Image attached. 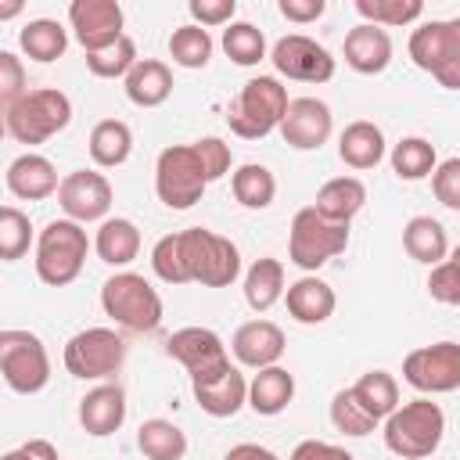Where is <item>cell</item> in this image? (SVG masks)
<instances>
[{
	"mask_svg": "<svg viewBox=\"0 0 460 460\" xmlns=\"http://www.w3.org/2000/svg\"><path fill=\"white\" fill-rule=\"evenodd\" d=\"M0 460H61V456H58V449H54L47 438H29V442H22L18 449L4 453Z\"/></svg>",
	"mask_w": 460,
	"mask_h": 460,
	"instance_id": "50",
	"label": "cell"
},
{
	"mask_svg": "<svg viewBox=\"0 0 460 460\" xmlns=\"http://www.w3.org/2000/svg\"><path fill=\"white\" fill-rule=\"evenodd\" d=\"M284 298V262L280 259H255L244 273V302L255 309V313H266L273 309L277 302Z\"/></svg>",
	"mask_w": 460,
	"mask_h": 460,
	"instance_id": "30",
	"label": "cell"
},
{
	"mask_svg": "<svg viewBox=\"0 0 460 460\" xmlns=\"http://www.w3.org/2000/svg\"><path fill=\"white\" fill-rule=\"evenodd\" d=\"M151 270L165 284L194 280L201 288H230L241 277V252L223 234H212L205 226H187L155 241Z\"/></svg>",
	"mask_w": 460,
	"mask_h": 460,
	"instance_id": "1",
	"label": "cell"
},
{
	"mask_svg": "<svg viewBox=\"0 0 460 460\" xmlns=\"http://www.w3.org/2000/svg\"><path fill=\"white\" fill-rule=\"evenodd\" d=\"M431 190L446 208L460 212V158L438 162V169L431 172Z\"/></svg>",
	"mask_w": 460,
	"mask_h": 460,
	"instance_id": "45",
	"label": "cell"
},
{
	"mask_svg": "<svg viewBox=\"0 0 460 460\" xmlns=\"http://www.w3.org/2000/svg\"><path fill=\"white\" fill-rule=\"evenodd\" d=\"M25 93H29V79H25V68H22L18 54L0 50V104L11 108Z\"/></svg>",
	"mask_w": 460,
	"mask_h": 460,
	"instance_id": "43",
	"label": "cell"
},
{
	"mask_svg": "<svg viewBox=\"0 0 460 460\" xmlns=\"http://www.w3.org/2000/svg\"><path fill=\"white\" fill-rule=\"evenodd\" d=\"M284 331L273 320H248L234 331L230 338V352L237 356L241 367L262 370V367H277V359L284 356Z\"/></svg>",
	"mask_w": 460,
	"mask_h": 460,
	"instance_id": "19",
	"label": "cell"
},
{
	"mask_svg": "<svg viewBox=\"0 0 460 460\" xmlns=\"http://www.w3.org/2000/svg\"><path fill=\"white\" fill-rule=\"evenodd\" d=\"M338 158L349 165V169H374L381 158H385V133L381 126L367 122V119H356L341 129L338 137Z\"/></svg>",
	"mask_w": 460,
	"mask_h": 460,
	"instance_id": "25",
	"label": "cell"
},
{
	"mask_svg": "<svg viewBox=\"0 0 460 460\" xmlns=\"http://www.w3.org/2000/svg\"><path fill=\"white\" fill-rule=\"evenodd\" d=\"M345 248H349V226L345 223H334V219L320 216L313 205L295 212L291 234H288V259L298 270L313 273L323 262H331L334 255H341Z\"/></svg>",
	"mask_w": 460,
	"mask_h": 460,
	"instance_id": "9",
	"label": "cell"
},
{
	"mask_svg": "<svg viewBox=\"0 0 460 460\" xmlns=\"http://www.w3.org/2000/svg\"><path fill=\"white\" fill-rule=\"evenodd\" d=\"M446 435V413L428 395L402 402L385 420V446L402 460H428Z\"/></svg>",
	"mask_w": 460,
	"mask_h": 460,
	"instance_id": "2",
	"label": "cell"
},
{
	"mask_svg": "<svg viewBox=\"0 0 460 460\" xmlns=\"http://www.w3.org/2000/svg\"><path fill=\"white\" fill-rule=\"evenodd\" d=\"M223 460H280L273 449H266V446H259V442H237V446H230L226 449V456Z\"/></svg>",
	"mask_w": 460,
	"mask_h": 460,
	"instance_id": "51",
	"label": "cell"
},
{
	"mask_svg": "<svg viewBox=\"0 0 460 460\" xmlns=\"http://www.w3.org/2000/svg\"><path fill=\"white\" fill-rule=\"evenodd\" d=\"M402 248L410 259H417L424 266H438V262H446V252H449L446 226L431 216H413L402 226Z\"/></svg>",
	"mask_w": 460,
	"mask_h": 460,
	"instance_id": "29",
	"label": "cell"
},
{
	"mask_svg": "<svg viewBox=\"0 0 460 460\" xmlns=\"http://www.w3.org/2000/svg\"><path fill=\"white\" fill-rule=\"evenodd\" d=\"M22 11V4H7V7H0V18H14Z\"/></svg>",
	"mask_w": 460,
	"mask_h": 460,
	"instance_id": "52",
	"label": "cell"
},
{
	"mask_svg": "<svg viewBox=\"0 0 460 460\" xmlns=\"http://www.w3.org/2000/svg\"><path fill=\"white\" fill-rule=\"evenodd\" d=\"M137 43L129 36L115 40L111 47L97 50V54H86V68L97 75V79H126L133 68H137Z\"/></svg>",
	"mask_w": 460,
	"mask_h": 460,
	"instance_id": "39",
	"label": "cell"
},
{
	"mask_svg": "<svg viewBox=\"0 0 460 460\" xmlns=\"http://www.w3.org/2000/svg\"><path fill=\"white\" fill-rule=\"evenodd\" d=\"M392 169L399 180H424L438 169V158H435V144L424 140V137H402L395 147H392Z\"/></svg>",
	"mask_w": 460,
	"mask_h": 460,
	"instance_id": "36",
	"label": "cell"
},
{
	"mask_svg": "<svg viewBox=\"0 0 460 460\" xmlns=\"http://www.w3.org/2000/svg\"><path fill=\"white\" fill-rule=\"evenodd\" d=\"M90 158L101 165V169H115L129 158L133 151V129L122 122V119H101L93 129H90Z\"/></svg>",
	"mask_w": 460,
	"mask_h": 460,
	"instance_id": "31",
	"label": "cell"
},
{
	"mask_svg": "<svg viewBox=\"0 0 460 460\" xmlns=\"http://www.w3.org/2000/svg\"><path fill=\"white\" fill-rule=\"evenodd\" d=\"M288 104H291V97L277 75H255L241 86V93L234 97V104L226 111L230 133H237L241 140H262L273 129H280Z\"/></svg>",
	"mask_w": 460,
	"mask_h": 460,
	"instance_id": "3",
	"label": "cell"
},
{
	"mask_svg": "<svg viewBox=\"0 0 460 460\" xmlns=\"http://www.w3.org/2000/svg\"><path fill=\"white\" fill-rule=\"evenodd\" d=\"M291 399H295V377H291V370H284L280 363L255 370V377L248 381V406H252L259 417H277V413H284Z\"/></svg>",
	"mask_w": 460,
	"mask_h": 460,
	"instance_id": "24",
	"label": "cell"
},
{
	"mask_svg": "<svg viewBox=\"0 0 460 460\" xmlns=\"http://www.w3.org/2000/svg\"><path fill=\"white\" fill-rule=\"evenodd\" d=\"M341 54H345V65H349L352 72H359V75H377V72H385L388 61H392V36H388V29H381V25L359 22L356 29L345 32Z\"/></svg>",
	"mask_w": 460,
	"mask_h": 460,
	"instance_id": "20",
	"label": "cell"
},
{
	"mask_svg": "<svg viewBox=\"0 0 460 460\" xmlns=\"http://www.w3.org/2000/svg\"><path fill=\"white\" fill-rule=\"evenodd\" d=\"M323 0H280V14L288 18V22H295V25H309V22H316L320 14H323Z\"/></svg>",
	"mask_w": 460,
	"mask_h": 460,
	"instance_id": "49",
	"label": "cell"
},
{
	"mask_svg": "<svg viewBox=\"0 0 460 460\" xmlns=\"http://www.w3.org/2000/svg\"><path fill=\"white\" fill-rule=\"evenodd\" d=\"M284 302H288V313L298 320V323H323L331 320L338 298H334V288L320 277H298L295 284H288L284 291Z\"/></svg>",
	"mask_w": 460,
	"mask_h": 460,
	"instance_id": "23",
	"label": "cell"
},
{
	"mask_svg": "<svg viewBox=\"0 0 460 460\" xmlns=\"http://www.w3.org/2000/svg\"><path fill=\"white\" fill-rule=\"evenodd\" d=\"M126 83V97L137 104V108H158L169 101L172 93V72L165 61L158 58H140L137 68L122 79Z\"/></svg>",
	"mask_w": 460,
	"mask_h": 460,
	"instance_id": "26",
	"label": "cell"
},
{
	"mask_svg": "<svg viewBox=\"0 0 460 460\" xmlns=\"http://www.w3.org/2000/svg\"><path fill=\"white\" fill-rule=\"evenodd\" d=\"M223 50H226V58L234 65L252 68V65H259L266 58V36L252 22H230L223 29Z\"/></svg>",
	"mask_w": 460,
	"mask_h": 460,
	"instance_id": "38",
	"label": "cell"
},
{
	"mask_svg": "<svg viewBox=\"0 0 460 460\" xmlns=\"http://www.w3.org/2000/svg\"><path fill=\"white\" fill-rule=\"evenodd\" d=\"M122 7L115 0H72L68 4V25L75 43L86 54H97L104 47H111L115 40H122Z\"/></svg>",
	"mask_w": 460,
	"mask_h": 460,
	"instance_id": "15",
	"label": "cell"
},
{
	"mask_svg": "<svg viewBox=\"0 0 460 460\" xmlns=\"http://www.w3.org/2000/svg\"><path fill=\"white\" fill-rule=\"evenodd\" d=\"M356 399L367 406V413L381 424L399 410V381L388 370H367L356 385H352Z\"/></svg>",
	"mask_w": 460,
	"mask_h": 460,
	"instance_id": "34",
	"label": "cell"
},
{
	"mask_svg": "<svg viewBox=\"0 0 460 460\" xmlns=\"http://www.w3.org/2000/svg\"><path fill=\"white\" fill-rule=\"evenodd\" d=\"M410 61L438 86L460 90V18L424 22L410 32Z\"/></svg>",
	"mask_w": 460,
	"mask_h": 460,
	"instance_id": "8",
	"label": "cell"
},
{
	"mask_svg": "<svg viewBox=\"0 0 460 460\" xmlns=\"http://www.w3.org/2000/svg\"><path fill=\"white\" fill-rule=\"evenodd\" d=\"M101 305H104V313L122 331H133V334H151L162 323V298H158V291L151 288L147 277L129 273V270H122V273L104 280Z\"/></svg>",
	"mask_w": 460,
	"mask_h": 460,
	"instance_id": "6",
	"label": "cell"
},
{
	"mask_svg": "<svg viewBox=\"0 0 460 460\" xmlns=\"http://www.w3.org/2000/svg\"><path fill=\"white\" fill-rule=\"evenodd\" d=\"M169 58L180 68H205L208 58H212V36H208V29H201L194 22L172 29V36H169Z\"/></svg>",
	"mask_w": 460,
	"mask_h": 460,
	"instance_id": "37",
	"label": "cell"
},
{
	"mask_svg": "<svg viewBox=\"0 0 460 460\" xmlns=\"http://www.w3.org/2000/svg\"><path fill=\"white\" fill-rule=\"evenodd\" d=\"M18 43H22V50H25L32 61L50 65V61H58V58L65 54L68 32H65V25L54 22V18H32V22L18 32Z\"/></svg>",
	"mask_w": 460,
	"mask_h": 460,
	"instance_id": "33",
	"label": "cell"
},
{
	"mask_svg": "<svg viewBox=\"0 0 460 460\" xmlns=\"http://www.w3.org/2000/svg\"><path fill=\"white\" fill-rule=\"evenodd\" d=\"M58 187H61V180H58L54 162L36 151H25L7 165V190L22 201H43V198L58 194Z\"/></svg>",
	"mask_w": 460,
	"mask_h": 460,
	"instance_id": "22",
	"label": "cell"
},
{
	"mask_svg": "<svg viewBox=\"0 0 460 460\" xmlns=\"http://www.w3.org/2000/svg\"><path fill=\"white\" fill-rule=\"evenodd\" d=\"M93 252L108 266H129L137 259V252H140V230H137V223L126 219V216L104 219L97 226V237H93Z\"/></svg>",
	"mask_w": 460,
	"mask_h": 460,
	"instance_id": "28",
	"label": "cell"
},
{
	"mask_svg": "<svg viewBox=\"0 0 460 460\" xmlns=\"http://www.w3.org/2000/svg\"><path fill=\"white\" fill-rule=\"evenodd\" d=\"M356 11L363 22L392 29V25H410L424 14L420 0H356Z\"/></svg>",
	"mask_w": 460,
	"mask_h": 460,
	"instance_id": "40",
	"label": "cell"
},
{
	"mask_svg": "<svg viewBox=\"0 0 460 460\" xmlns=\"http://www.w3.org/2000/svg\"><path fill=\"white\" fill-rule=\"evenodd\" d=\"M90 237L75 219H50L36 237V277L50 288L72 284L86 266Z\"/></svg>",
	"mask_w": 460,
	"mask_h": 460,
	"instance_id": "4",
	"label": "cell"
},
{
	"mask_svg": "<svg viewBox=\"0 0 460 460\" xmlns=\"http://www.w3.org/2000/svg\"><path fill=\"white\" fill-rule=\"evenodd\" d=\"M208 172L194 144H169L155 162V190L165 208H194L208 187Z\"/></svg>",
	"mask_w": 460,
	"mask_h": 460,
	"instance_id": "7",
	"label": "cell"
},
{
	"mask_svg": "<svg viewBox=\"0 0 460 460\" xmlns=\"http://www.w3.org/2000/svg\"><path fill=\"white\" fill-rule=\"evenodd\" d=\"M187 11H190V18H194V25L216 29V25H230V22H234L237 0H190Z\"/></svg>",
	"mask_w": 460,
	"mask_h": 460,
	"instance_id": "46",
	"label": "cell"
},
{
	"mask_svg": "<svg viewBox=\"0 0 460 460\" xmlns=\"http://www.w3.org/2000/svg\"><path fill=\"white\" fill-rule=\"evenodd\" d=\"M79 424L86 435L104 438L126 424V392L119 385H97L79 399Z\"/></svg>",
	"mask_w": 460,
	"mask_h": 460,
	"instance_id": "21",
	"label": "cell"
},
{
	"mask_svg": "<svg viewBox=\"0 0 460 460\" xmlns=\"http://www.w3.org/2000/svg\"><path fill=\"white\" fill-rule=\"evenodd\" d=\"M288 460H356V456L349 449H341V446H331V442H320V438H305V442H298L291 449Z\"/></svg>",
	"mask_w": 460,
	"mask_h": 460,
	"instance_id": "48",
	"label": "cell"
},
{
	"mask_svg": "<svg viewBox=\"0 0 460 460\" xmlns=\"http://www.w3.org/2000/svg\"><path fill=\"white\" fill-rule=\"evenodd\" d=\"M0 374L11 392L18 395H36L50 381V356L47 345L32 331L7 327L0 331Z\"/></svg>",
	"mask_w": 460,
	"mask_h": 460,
	"instance_id": "11",
	"label": "cell"
},
{
	"mask_svg": "<svg viewBox=\"0 0 460 460\" xmlns=\"http://www.w3.org/2000/svg\"><path fill=\"white\" fill-rule=\"evenodd\" d=\"M190 388H194L198 406L208 417H234L248 402V381H244L241 367H234V363L219 367L216 374L190 377Z\"/></svg>",
	"mask_w": 460,
	"mask_h": 460,
	"instance_id": "18",
	"label": "cell"
},
{
	"mask_svg": "<svg viewBox=\"0 0 460 460\" xmlns=\"http://www.w3.org/2000/svg\"><path fill=\"white\" fill-rule=\"evenodd\" d=\"M230 190H234V198L244 205V208H270L273 205V198H277V180H273V172L266 169V165H259V162H244L241 169H234V176H230Z\"/></svg>",
	"mask_w": 460,
	"mask_h": 460,
	"instance_id": "35",
	"label": "cell"
},
{
	"mask_svg": "<svg viewBox=\"0 0 460 460\" xmlns=\"http://www.w3.org/2000/svg\"><path fill=\"white\" fill-rule=\"evenodd\" d=\"M58 205H61L65 219H75V223H97L101 219L104 223L108 208H111V183L97 169H75V172L61 176Z\"/></svg>",
	"mask_w": 460,
	"mask_h": 460,
	"instance_id": "14",
	"label": "cell"
},
{
	"mask_svg": "<svg viewBox=\"0 0 460 460\" xmlns=\"http://www.w3.org/2000/svg\"><path fill=\"white\" fill-rule=\"evenodd\" d=\"M137 446L147 460H183L187 456V435L165 417L144 420L137 431Z\"/></svg>",
	"mask_w": 460,
	"mask_h": 460,
	"instance_id": "32",
	"label": "cell"
},
{
	"mask_svg": "<svg viewBox=\"0 0 460 460\" xmlns=\"http://www.w3.org/2000/svg\"><path fill=\"white\" fill-rule=\"evenodd\" d=\"M331 129H334V115L320 97H295L280 122V137L295 151H320Z\"/></svg>",
	"mask_w": 460,
	"mask_h": 460,
	"instance_id": "17",
	"label": "cell"
},
{
	"mask_svg": "<svg viewBox=\"0 0 460 460\" xmlns=\"http://www.w3.org/2000/svg\"><path fill=\"white\" fill-rule=\"evenodd\" d=\"M194 147L201 155V165H205L208 180H223L230 172V162H234L230 144H223L219 137H201V140H194Z\"/></svg>",
	"mask_w": 460,
	"mask_h": 460,
	"instance_id": "47",
	"label": "cell"
},
{
	"mask_svg": "<svg viewBox=\"0 0 460 460\" xmlns=\"http://www.w3.org/2000/svg\"><path fill=\"white\" fill-rule=\"evenodd\" d=\"M331 424L341 431V435H352V438H363L377 428V420L367 413V406L356 399L352 388H341L334 399H331Z\"/></svg>",
	"mask_w": 460,
	"mask_h": 460,
	"instance_id": "41",
	"label": "cell"
},
{
	"mask_svg": "<svg viewBox=\"0 0 460 460\" xmlns=\"http://www.w3.org/2000/svg\"><path fill=\"white\" fill-rule=\"evenodd\" d=\"M428 295L442 305H460V266L456 262H438L428 273Z\"/></svg>",
	"mask_w": 460,
	"mask_h": 460,
	"instance_id": "44",
	"label": "cell"
},
{
	"mask_svg": "<svg viewBox=\"0 0 460 460\" xmlns=\"http://www.w3.org/2000/svg\"><path fill=\"white\" fill-rule=\"evenodd\" d=\"M449 262H456V266H460V244L453 248V255H449Z\"/></svg>",
	"mask_w": 460,
	"mask_h": 460,
	"instance_id": "53",
	"label": "cell"
},
{
	"mask_svg": "<svg viewBox=\"0 0 460 460\" xmlns=\"http://www.w3.org/2000/svg\"><path fill=\"white\" fill-rule=\"evenodd\" d=\"M273 68L295 83H327L334 79V58L323 43L302 36V32H291V36H280L273 43V54H270Z\"/></svg>",
	"mask_w": 460,
	"mask_h": 460,
	"instance_id": "13",
	"label": "cell"
},
{
	"mask_svg": "<svg viewBox=\"0 0 460 460\" xmlns=\"http://www.w3.org/2000/svg\"><path fill=\"white\" fill-rule=\"evenodd\" d=\"M65 370L79 381H104L126 363V338L111 327H86L65 341Z\"/></svg>",
	"mask_w": 460,
	"mask_h": 460,
	"instance_id": "10",
	"label": "cell"
},
{
	"mask_svg": "<svg viewBox=\"0 0 460 460\" xmlns=\"http://www.w3.org/2000/svg\"><path fill=\"white\" fill-rule=\"evenodd\" d=\"M363 205H367V187H363L359 176H334V180H327L316 190V201H313V208L320 216H327L334 223H345V226L352 223V216Z\"/></svg>",
	"mask_w": 460,
	"mask_h": 460,
	"instance_id": "27",
	"label": "cell"
},
{
	"mask_svg": "<svg viewBox=\"0 0 460 460\" xmlns=\"http://www.w3.org/2000/svg\"><path fill=\"white\" fill-rule=\"evenodd\" d=\"M29 241H32V223L22 208L14 205H4L0 208V259L4 262H14L29 252Z\"/></svg>",
	"mask_w": 460,
	"mask_h": 460,
	"instance_id": "42",
	"label": "cell"
},
{
	"mask_svg": "<svg viewBox=\"0 0 460 460\" xmlns=\"http://www.w3.org/2000/svg\"><path fill=\"white\" fill-rule=\"evenodd\" d=\"M165 352L176 363H183L190 377L216 374L219 367L230 363L226 345H223V338L212 327H180V331H172L169 341H165Z\"/></svg>",
	"mask_w": 460,
	"mask_h": 460,
	"instance_id": "16",
	"label": "cell"
},
{
	"mask_svg": "<svg viewBox=\"0 0 460 460\" xmlns=\"http://www.w3.org/2000/svg\"><path fill=\"white\" fill-rule=\"evenodd\" d=\"M402 381L417 388L420 395H442L460 388V345L456 341H435L406 352L402 359Z\"/></svg>",
	"mask_w": 460,
	"mask_h": 460,
	"instance_id": "12",
	"label": "cell"
},
{
	"mask_svg": "<svg viewBox=\"0 0 460 460\" xmlns=\"http://www.w3.org/2000/svg\"><path fill=\"white\" fill-rule=\"evenodd\" d=\"M68 122H72V101L54 86L29 90L11 108H4V129L18 144H29V147L58 137Z\"/></svg>",
	"mask_w": 460,
	"mask_h": 460,
	"instance_id": "5",
	"label": "cell"
}]
</instances>
